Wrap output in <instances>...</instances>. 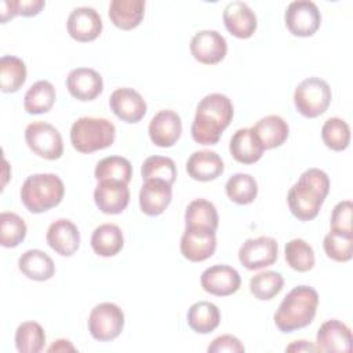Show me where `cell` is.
<instances>
[{
  "instance_id": "1",
  "label": "cell",
  "mask_w": 353,
  "mask_h": 353,
  "mask_svg": "<svg viewBox=\"0 0 353 353\" xmlns=\"http://www.w3.org/2000/svg\"><path fill=\"white\" fill-rule=\"evenodd\" d=\"M233 119L232 101L219 92L205 95L196 108V114L190 127L194 142L200 145H215L222 132Z\"/></svg>"
},
{
  "instance_id": "2",
  "label": "cell",
  "mask_w": 353,
  "mask_h": 353,
  "mask_svg": "<svg viewBox=\"0 0 353 353\" xmlns=\"http://www.w3.org/2000/svg\"><path fill=\"white\" fill-rule=\"evenodd\" d=\"M330 192V178L320 168L303 171L288 190L287 203L295 218L310 221L316 218Z\"/></svg>"
},
{
  "instance_id": "3",
  "label": "cell",
  "mask_w": 353,
  "mask_h": 353,
  "mask_svg": "<svg viewBox=\"0 0 353 353\" xmlns=\"http://www.w3.org/2000/svg\"><path fill=\"white\" fill-rule=\"evenodd\" d=\"M319 294L313 287H294L274 313V324L281 332H294L307 327L317 312Z\"/></svg>"
},
{
  "instance_id": "4",
  "label": "cell",
  "mask_w": 353,
  "mask_h": 353,
  "mask_svg": "<svg viewBox=\"0 0 353 353\" xmlns=\"http://www.w3.org/2000/svg\"><path fill=\"white\" fill-rule=\"evenodd\" d=\"M63 194L65 186L57 174H33L23 181L19 192L22 204L33 214H41L57 207Z\"/></svg>"
},
{
  "instance_id": "5",
  "label": "cell",
  "mask_w": 353,
  "mask_h": 353,
  "mask_svg": "<svg viewBox=\"0 0 353 353\" xmlns=\"http://www.w3.org/2000/svg\"><path fill=\"white\" fill-rule=\"evenodd\" d=\"M116 138L114 124L102 117H80L70 128L72 146L80 153H92L112 146Z\"/></svg>"
},
{
  "instance_id": "6",
  "label": "cell",
  "mask_w": 353,
  "mask_h": 353,
  "mask_svg": "<svg viewBox=\"0 0 353 353\" xmlns=\"http://www.w3.org/2000/svg\"><path fill=\"white\" fill-rule=\"evenodd\" d=\"M331 98L332 92L328 83L316 76L302 80L294 91V105L307 119L323 114L328 109Z\"/></svg>"
},
{
  "instance_id": "7",
  "label": "cell",
  "mask_w": 353,
  "mask_h": 353,
  "mask_svg": "<svg viewBox=\"0 0 353 353\" xmlns=\"http://www.w3.org/2000/svg\"><path fill=\"white\" fill-rule=\"evenodd\" d=\"M25 141L34 154L46 160H58L63 153V142L59 131L46 121L28 124L25 128Z\"/></svg>"
},
{
  "instance_id": "8",
  "label": "cell",
  "mask_w": 353,
  "mask_h": 353,
  "mask_svg": "<svg viewBox=\"0 0 353 353\" xmlns=\"http://www.w3.org/2000/svg\"><path fill=\"white\" fill-rule=\"evenodd\" d=\"M124 327L123 310L112 302H102L92 307L88 316V331L99 342L117 338Z\"/></svg>"
},
{
  "instance_id": "9",
  "label": "cell",
  "mask_w": 353,
  "mask_h": 353,
  "mask_svg": "<svg viewBox=\"0 0 353 353\" xmlns=\"http://www.w3.org/2000/svg\"><path fill=\"white\" fill-rule=\"evenodd\" d=\"M284 22L291 34L298 37L313 36L321 25V14L316 3L310 0H296L288 4Z\"/></svg>"
},
{
  "instance_id": "10",
  "label": "cell",
  "mask_w": 353,
  "mask_h": 353,
  "mask_svg": "<svg viewBox=\"0 0 353 353\" xmlns=\"http://www.w3.org/2000/svg\"><path fill=\"white\" fill-rule=\"evenodd\" d=\"M279 245L273 237L259 236L247 239L239 250V261L248 270L268 268L277 261Z\"/></svg>"
},
{
  "instance_id": "11",
  "label": "cell",
  "mask_w": 353,
  "mask_h": 353,
  "mask_svg": "<svg viewBox=\"0 0 353 353\" xmlns=\"http://www.w3.org/2000/svg\"><path fill=\"white\" fill-rule=\"evenodd\" d=\"M190 52L196 61L204 65L219 63L228 51L225 37L216 30H200L190 40Z\"/></svg>"
},
{
  "instance_id": "12",
  "label": "cell",
  "mask_w": 353,
  "mask_h": 353,
  "mask_svg": "<svg viewBox=\"0 0 353 353\" xmlns=\"http://www.w3.org/2000/svg\"><path fill=\"white\" fill-rule=\"evenodd\" d=\"M200 283L205 292L215 296H228L240 288L241 279L234 268L229 265H214L201 273Z\"/></svg>"
},
{
  "instance_id": "13",
  "label": "cell",
  "mask_w": 353,
  "mask_h": 353,
  "mask_svg": "<svg viewBox=\"0 0 353 353\" xmlns=\"http://www.w3.org/2000/svg\"><path fill=\"white\" fill-rule=\"evenodd\" d=\"M216 248L215 230L185 228L181 237V254L190 262H201L212 256Z\"/></svg>"
},
{
  "instance_id": "14",
  "label": "cell",
  "mask_w": 353,
  "mask_h": 353,
  "mask_svg": "<svg viewBox=\"0 0 353 353\" xmlns=\"http://www.w3.org/2000/svg\"><path fill=\"white\" fill-rule=\"evenodd\" d=\"M110 110L125 123H138L146 114L148 105L142 95L130 87L114 90L109 98Z\"/></svg>"
},
{
  "instance_id": "15",
  "label": "cell",
  "mask_w": 353,
  "mask_h": 353,
  "mask_svg": "<svg viewBox=\"0 0 353 353\" xmlns=\"http://www.w3.org/2000/svg\"><path fill=\"white\" fill-rule=\"evenodd\" d=\"M66 29L76 41H92L102 32V18L92 7H77L69 14Z\"/></svg>"
},
{
  "instance_id": "16",
  "label": "cell",
  "mask_w": 353,
  "mask_h": 353,
  "mask_svg": "<svg viewBox=\"0 0 353 353\" xmlns=\"http://www.w3.org/2000/svg\"><path fill=\"white\" fill-rule=\"evenodd\" d=\"M148 132L150 141L159 148H170L181 138L182 120L171 109L159 110L150 120Z\"/></svg>"
},
{
  "instance_id": "17",
  "label": "cell",
  "mask_w": 353,
  "mask_h": 353,
  "mask_svg": "<svg viewBox=\"0 0 353 353\" xmlns=\"http://www.w3.org/2000/svg\"><path fill=\"white\" fill-rule=\"evenodd\" d=\"M226 30L237 39H248L256 30V15L251 7L240 0L226 4L222 14Z\"/></svg>"
},
{
  "instance_id": "18",
  "label": "cell",
  "mask_w": 353,
  "mask_h": 353,
  "mask_svg": "<svg viewBox=\"0 0 353 353\" xmlns=\"http://www.w3.org/2000/svg\"><path fill=\"white\" fill-rule=\"evenodd\" d=\"M94 200L99 211L109 215L123 212L130 203V190L119 181H98L94 189Z\"/></svg>"
},
{
  "instance_id": "19",
  "label": "cell",
  "mask_w": 353,
  "mask_h": 353,
  "mask_svg": "<svg viewBox=\"0 0 353 353\" xmlns=\"http://www.w3.org/2000/svg\"><path fill=\"white\" fill-rule=\"evenodd\" d=\"M69 94L79 101H92L103 90L102 76L91 68H76L66 77Z\"/></svg>"
},
{
  "instance_id": "20",
  "label": "cell",
  "mask_w": 353,
  "mask_h": 353,
  "mask_svg": "<svg viewBox=\"0 0 353 353\" xmlns=\"http://www.w3.org/2000/svg\"><path fill=\"white\" fill-rule=\"evenodd\" d=\"M48 245L62 256H72L80 247V232L77 226L65 218L54 221L46 234Z\"/></svg>"
},
{
  "instance_id": "21",
  "label": "cell",
  "mask_w": 353,
  "mask_h": 353,
  "mask_svg": "<svg viewBox=\"0 0 353 353\" xmlns=\"http://www.w3.org/2000/svg\"><path fill=\"white\" fill-rule=\"evenodd\" d=\"M316 346L320 352H350L352 331L336 319L327 320L317 330Z\"/></svg>"
},
{
  "instance_id": "22",
  "label": "cell",
  "mask_w": 353,
  "mask_h": 353,
  "mask_svg": "<svg viewBox=\"0 0 353 353\" xmlns=\"http://www.w3.org/2000/svg\"><path fill=\"white\" fill-rule=\"evenodd\" d=\"M172 199L171 185L159 181H145L139 190L141 211L149 216H157L165 211Z\"/></svg>"
},
{
  "instance_id": "23",
  "label": "cell",
  "mask_w": 353,
  "mask_h": 353,
  "mask_svg": "<svg viewBox=\"0 0 353 353\" xmlns=\"http://www.w3.org/2000/svg\"><path fill=\"white\" fill-rule=\"evenodd\" d=\"M225 165L221 156L214 150L193 152L186 161L188 175L200 182L214 181L223 174Z\"/></svg>"
},
{
  "instance_id": "24",
  "label": "cell",
  "mask_w": 353,
  "mask_h": 353,
  "mask_svg": "<svg viewBox=\"0 0 353 353\" xmlns=\"http://www.w3.org/2000/svg\"><path fill=\"white\" fill-rule=\"evenodd\" d=\"M251 130L254 131L265 150L281 146L287 141L290 134V127L287 121L277 114H269L259 119L251 127Z\"/></svg>"
},
{
  "instance_id": "25",
  "label": "cell",
  "mask_w": 353,
  "mask_h": 353,
  "mask_svg": "<svg viewBox=\"0 0 353 353\" xmlns=\"http://www.w3.org/2000/svg\"><path fill=\"white\" fill-rule=\"evenodd\" d=\"M232 157L241 164H254L263 154V146L251 128L237 130L229 142Z\"/></svg>"
},
{
  "instance_id": "26",
  "label": "cell",
  "mask_w": 353,
  "mask_h": 353,
  "mask_svg": "<svg viewBox=\"0 0 353 353\" xmlns=\"http://www.w3.org/2000/svg\"><path fill=\"white\" fill-rule=\"evenodd\" d=\"M145 4V0H112L109 3V18L119 29L131 30L142 22Z\"/></svg>"
},
{
  "instance_id": "27",
  "label": "cell",
  "mask_w": 353,
  "mask_h": 353,
  "mask_svg": "<svg viewBox=\"0 0 353 353\" xmlns=\"http://www.w3.org/2000/svg\"><path fill=\"white\" fill-rule=\"evenodd\" d=\"M18 268L23 276L34 281H46L55 274L52 258L41 250L25 251L18 259Z\"/></svg>"
},
{
  "instance_id": "28",
  "label": "cell",
  "mask_w": 353,
  "mask_h": 353,
  "mask_svg": "<svg viewBox=\"0 0 353 353\" xmlns=\"http://www.w3.org/2000/svg\"><path fill=\"white\" fill-rule=\"evenodd\" d=\"M123 245V232L114 223H102L92 232L91 247L99 256H114L121 251Z\"/></svg>"
},
{
  "instance_id": "29",
  "label": "cell",
  "mask_w": 353,
  "mask_h": 353,
  "mask_svg": "<svg viewBox=\"0 0 353 353\" xmlns=\"http://www.w3.org/2000/svg\"><path fill=\"white\" fill-rule=\"evenodd\" d=\"M186 320L189 327L197 334H210L221 323V312L216 305L199 301L188 309Z\"/></svg>"
},
{
  "instance_id": "30",
  "label": "cell",
  "mask_w": 353,
  "mask_h": 353,
  "mask_svg": "<svg viewBox=\"0 0 353 353\" xmlns=\"http://www.w3.org/2000/svg\"><path fill=\"white\" fill-rule=\"evenodd\" d=\"M219 223L215 205L205 199L190 201L185 211V228L216 230Z\"/></svg>"
},
{
  "instance_id": "31",
  "label": "cell",
  "mask_w": 353,
  "mask_h": 353,
  "mask_svg": "<svg viewBox=\"0 0 353 353\" xmlns=\"http://www.w3.org/2000/svg\"><path fill=\"white\" fill-rule=\"evenodd\" d=\"M57 98L55 87L48 80H39L29 87L23 98V108L29 114L47 113Z\"/></svg>"
},
{
  "instance_id": "32",
  "label": "cell",
  "mask_w": 353,
  "mask_h": 353,
  "mask_svg": "<svg viewBox=\"0 0 353 353\" xmlns=\"http://www.w3.org/2000/svg\"><path fill=\"white\" fill-rule=\"evenodd\" d=\"M26 81V65L14 55L0 58V88L3 92H17Z\"/></svg>"
},
{
  "instance_id": "33",
  "label": "cell",
  "mask_w": 353,
  "mask_h": 353,
  "mask_svg": "<svg viewBox=\"0 0 353 353\" xmlns=\"http://www.w3.org/2000/svg\"><path fill=\"white\" fill-rule=\"evenodd\" d=\"M94 175L97 181H119L128 185L132 176V165L125 157L108 156L97 163Z\"/></svg>"
},
{
  "instance_id": "34",
  "label": "cell",
  "mask_w": 353,
  "mask_h": 353,
  "mask_svg": "<svg viewBox=\"0 0 353 353\" xmlns=\"http://www.w3.org/2000/svg\"><path fill=\"white\" fill-rule=\"evenodd\" d=\"M46 332L36 321H25L15 331V347L19 353H39L44 349Z\"/></svg>"
},
{
  "instance_id": "35",
  "label": "cell",
  "mask_w": 353,
  "mask_h": 353,
  "mask_svg": "<svg viewBox=\"0 0 353 353\" xmlns=\"http://www.w3.org/2000/svg\"><path fill=\"white\" fill-rule=\"evenodd\" d=\"M225 190L228 197L233 203L244 205L255 200L258 194V183L255 178L251 176L250 174L237 172L228 179L225 185Z\"/></svg>"
},
{
  "instance_id": "36",
  "label": "cell",
  "mask_w": 353,
  "mask_h": 353,
  "mask_svg": "<svg viewBox=\"0 0 353 353\" xmlns=\"http://www.w3.org/2000/svg\"><path fill=\"white\" fill-rule=\"evenodd\" d=\"M141 175L143 181L159 179L172 186L176 179V165L170 157L150 156L142 163Z\"/></svg>"
},
{
  "instance_id": "37",
  "label": "cell",
  "mask_w": 353,
  "mask_h": 353,
  "mask_svg": "<svg viewBox=\"0 0 353 353\" xmlns=\"http://www.w3.org/2000/svg\"><path fill=\"white\" fill-rule=\"evenodd\" d=\"M26 223L15 212H1L0 214V244L6 248H12L19 245L26 237Z\"/></svg>"
},
{
  "instance_id": "38",
  "label": "cell",
  "mask_w": 353,
  "mask_h": 353,
  "mask_svg": "<svg viewBox=\"0 0 353 353\" xmlns=\"http://www.w3.org/2000/svg\"><path fill=\"white\" fill-rule=\"evenodd\" d=\"M323 248L332 261L347 262L353 255V233L331 229L323 240Z\"/></svg>"
},
{
  "instance_id": "39",
  "label": "cell",
  "mask_w": 353,
  "mask_h": 353,
  "mask_svg": "<svg viewBox=\"0 0 353 353\" xmlns=\"http://www.w3.org/2000/svg\"><path fill=\"white\" fill-rule=\"evenodd\" d=\"M284 256L287 265L296 272H309L314 266V251L302 239H292L285 244Z\"/></svg>"
},
{
  "instance_id": "40",
  "label": "cell",
  "mask_w": 353,
  "mask_h": 353,
  "mask_svg": "<svg viewBox=\"0 0 353 353\" xmlns=\"http://www.w3.org/2000/svg\"><path fill=\"white\" fill-rule=\"evenodd\" d=\"M284 285V279L280 273L273 270H265L251 277L250 291L259 301L273 299Z\"/></svg>"
},
{
  "instance_id": "41",
  "label": "cell",
  "mask_w": 353,
  "mask_h": 353,
  "mask_svg": "<svg viewBox=\"0 0 353 353\" xmlns=\"http://www.w3.org/2000/svg\"><path fill=\"white\" fill-rule=\"evenodd\" d=\"M321 139L331 150H345L350 143L349 124L339 117L327 119L321 127Z\"/></svg>"
},
{
  "instance_id": "42",
  "label": "cell",
  "mask_w": 353,
  "mask_h": 353,
  "mask_svg": "<svg viewBox=\"0 0 353 353\" xmlns=\"http://www.w3.org/2000/svg\"><path fill=\"white\" fill-rule=\"evenodd\" d=\"M352 211H353V204L350 200L339 201L334 207L332 214H331V229L339 230V232H346V233H353Z\"/></svg>"
},
{
  "instance_id": "43",
  "label": "cell",
  "mask_w": 353,
  "mask_h": 353,
  "mask_svg": "<svg viewBox=\"0 0 353 353\" xmlns=\"http://www.w3.org/2000/svg\"><path fill=\"white\" fill-rule=\"evenodd\" d=\"M208 353H243L245 350L244 345L240 342L239 338L230 334H225L216 336L207 347Z\"/></svg>"
},
{
  "instance_id": "44",
  "label": "cell",
  "mask_w": 353,
  "mask_h": 353,
  "mask_svg": "<svg viewBox=\"0 0 353 353\" xmlns=\"http://www.w3.org/2000/svg\"><path fill=\"white\" fill-rule=\"evenodd\" d=\"M46 6L44 0H17L18 15L22 17H34Z\"/></svg>"
},
{
  "instance_id": "45",
  "label": "cell",
  "mask_w": 353,
  "mask_h": 353,
  "mask_svg": "<svg viewBox=\"0 0 353 353\" xmlns=\"http://www.w3.org/2000/svg\"><path fill=\"white\" fill-rule=\"evenodd\" d=\"M15 15H18L17 0H4V1L0 3V21H1V23H7Z\"/></svg>"
},
{
  "instance_id": "46",
  "label": "cell",
  "mask_w": 353,
  "mask_h": 353,
  "mask_svg": "<svg viewBox=\"0 0 353 353\" xmlns=\"http://www.w3.org/2000/svg\"><path fill=\"white\" fill-rule=\"evenodd\" d=\"M285 352H292V353H301V352H320L319 347L307 341H294L285 347Z\"/></svg>"
},
{
  "instance_id": "47",
  "label": "cell",
  "mask_w": 353,
  "mask_h": 353,
  "mask_svg": "<svg viewBox=\"0 0 353 353\" xmlns=\"http://www.w3.org/2000/svg\"><path fill=\"white\" fill-rule=\"evenodd\" d=\"M47 350L48 352H76V347L68 339H57Z\"/></svg>"
}]
</instances>
